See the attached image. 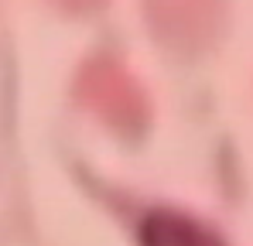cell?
Returning <instances> with one entry per match:
<instances>
[{"label":"cell","mask_w":253,"mask_h":246,"mask_svg":"<svg viewBox=\"0 0 253 246\" xmlns=\"http://www.w3.org/2000/svg\"><path fill=\"white\" fill-rule=\"evenodd\" d=\"M140 246H226L202 222L181 212H151L140 222Z\"/></svg>","instance_id":"obj_1"}]
</instances>
